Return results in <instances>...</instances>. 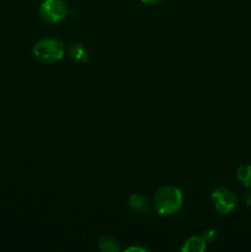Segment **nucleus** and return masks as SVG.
Wrapping results in <instances>:
<instances>
[{"label":"nucleus","mask_w":251,"mask_h":252,"mask_svg":"<svg viewBox=\"0 0 251 252\" xmlns=\"http://www.w3.org/2000/svg\"><path fill=\"white\" fill-rule=\"evenodd\" d=\"M98 248L103 252H118L121 250L117 240H115L112 238H108V236H103V238L100 239V241H98Z\"/></svg>","instance_id":"6e6552de"},{"label":"nucleus","mask_w":251,"mask_h":252,"mask_svg":"<svg viewBox=\"0 0 251 252\" xmlns=\"http://www.w3.org/2000/svg\"><path fill=\"white\" fill-rule=\"evenodd\" d=\"M140 1L148 5H157V4H161V2L165 1V0H140Z\"/></svg>","instance_id":"9b49d317"},{"label":"nucleus","mask_w":251,"mask_h":252,"mask_svg":"<svg viewBox=\"0 0 251 252\" xmlns=\"http://www.w3.org/2000/svg\"><path fill=\"white\" fill-rule=\"evenodd\" d=\"M63 43L56 38H43L37 42L33 47V56L39 62L46 64H53L61 61L64 56Z\"/></svg>","instance_id":"f03ea898"},{"label":"nucleus","mask_w":251,"mask_h":252,"mask_svg":"<svg viewBox=\"0 0 251 252\" xmlns=\"http://www.w3.org/2000/svg\"><path fill=\"white\" fill-rule=\"evenodd\" d=\"M184 197L180 189L164 186L155 193L154 207L160 216H172L182 208Z\"/></svg>","instance_id":"f257e3e1"},{"label":"nucleus","mask_w":251,"mask_h":252,"mask_svg":"<svg viewBox=\"0 0 251 252\" xmlns=\"http://www.w3.org/2000/svg\"><path fill=\"white\" fill-rule=\"evenodd\" d=\"M126 251H140V252H145V251H148L147 249H144V248H138V246H133V248H129V249H127V250Z\"/></svg>","instance_id":"f8f14e48"},{"label":"nucleus","mask_w":251,"mask_h":252,"mask_svg":"<svg viewBox=\"0 0 251 252\" xmlns=\"http://www.w3.org/2000/svg\"><path fill=\"white\" fill-rule=\"evenodd\" d=\"M212 199H213L214 208L221 214L231 213L238 203V199H236L234 192L225 187H219V189H214L212 193Z\"/></svg>","instance_id":"20e7f679"},{"label":"nucleus","mask_w":251,"mask_h":252,"mask_svg":"<svg viewBox=\"0 0 251 252\" xmlns=\"http://www.w3.org/2000/svg\"><path fill=\"white\" fill-rule=\"evenodd\" d=\"M238 180L248 189H251V165H243L236 171Z\"/></svg>","instance_id":"1a4fd4ad"},{"label":"nucleus","mask_w":251,"mask_h":252,"mask_svg":"<svg viewBox=\"0 0 251 252\" xmlns=\"http://www.w3.org/2000/svg\"><path fill=\"white\" fill-rule=\"evenodd\" d=\"M39 15L43 21L56 24L68 15V5L64 0H44L39 6Z\"/></svg>","instance_id":"7ed1b4c3"},{"label":"nucleus","mask_w":251,"mask_h":252,"mask_svg":"<svg viewBox=\"0 0 251 252\" xmlns=\"http://www.w3.org/2000/svg\"><path fill=\"white\" fill-rule=\"evenodd\" d=\"M69 56L76 63H86L89 61V52L81 43H74L69 47Z\"/></svg>","instance_id":"423d86ee"},{"label":"nucleus","mask_w":251,"mask_h":252,"mask_svg":"<svg viewBox=\"0 0 251 252\" xmlns=\"http://www.w3.org/2000/svg\"><path fill=\"white\" fill-rule=\"evenodd\" d=\"M206 243L204 238L199 236H192L182 246V251L185 252H202L206 250Z\"/></svg>","instance_id":"0eeeda50"},{"label":"nucleus","mask_w":251,"mask_h":252,"mask_svg":"<svg viewBox=\"0 0 251 252\" xmlns=\"http://www.w3.org/2000/svg\"><path fill=\"white\" fill-rule=\"evenodd\" d=\"M213 238H216V231H207L206 235H204V240L206 241L213 240Z\"/></svg>","instance_id":"9d476101"},{"label":"nucleus","mask_w":251,"mask_h":252,"mask_svg":"<svg viewBox=\"0 0 251 252\" xmlns=\"http://www.w3.org/2000/svg\"><path fill=\"white\" fill-rule=\"evenodd\" d=\"M128 204H129V208L132 209L134 213H138V214L148 213L150 207L149 201H148L147 197L138 193H134L130 196L129 201H128Z\"/></svg>","instance_id":"39448f33"}]
</instances>
